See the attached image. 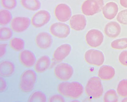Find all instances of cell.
Returning <instances> with one entry per match:
<instances>
[{"label": "cell", "mask_w": 127, "mask_h": 102, "mask_svg": "<svg viewBox=\"0 0 127 102\" xmlns=\"http://www.w3.org/2000/svg\"><path fill=\"white\" fill-rule=\"evenodd\" d=\"M58 90L63 96L77 99L83 94V87L78 82H63L59 85Z\"/></svg>", "instance_id": "6da1fadb"}, {"label": "cell", "mask_w": 127, "mask_h": 102, "mask_svg": "<svg viewBox=\"0 0 127 102\" xmlns=\"http://www.w3.org/2000/svg\"><path fill=\"white\" fill-rule=\"evenodd\" d=\"M37 75L35 72L28 70L23 72L20 79L19 87L22 92L29 93L32 91L37 80Z\"/></svg>", "instance_id": "7a4b0ae2"}, {"label": "cell", "mask_w": 127, "mask_h": 102, "mask_svg": "<svg viewBox=\"0 0 127 102\" xmlns=\"http://www.w3.org/2000/svg\"><path fill=\"white\" fill-rule=\"evenodd\" d=\"M86 94L93 98H97L102 95L103 89L101 80L97 77L91 78L86 87Z\"/></svg>", "instance_id": "3957f363"}, {"label": "cell", "mask_w": 127, "mask_h": 102, "mask_svg": "<svg viewBox=\"0 0 127 102\" xmlns=\"http://www.w3.org/2000/svg\"><path fill=\"white\" fill-rule=\"evenodd\" d=\"M104 5V0H86L82 5V11L85 15H94L102 11Z\"/></svg>", "instance_id": "277c9868"}, {"label": "cell", "mask_w": 127, "mask_h": 102, "mask_svg": "<svg viewBox=\"0 0 127 102\" xmlns=\"http://www.w3.org/2000/svg\"><path fill=\"white\" fill-rule=\"evenodd\" d=\"M54 73L56 77L61 81H68L73 75V68L69 64L63 63L56 66Z\"/></svg>", "instance_id": "5b68a950"}, {"label": "cell", "mask_w": 127, "mask_h": 102, "mask_svg": "<svg viewBox=\"0 0 127 102\" xmlns=\"http://www.w3.org/2000/svg\"><path fill=\"white\" fill-rule=\"evenodd\" d=\"M52 35L59 38H66L70 33V28L68 25L63 22H56L52 24L49 28Z\"/></svg>", "instance_id": "8992f818"}, {"label": "cell", "mask_w": 127, "mask_h": 102, "mask_svg": "<svg viewBox=\"0 0 127 102\" xmlns=\"http://www.w3.org/2000/svg\"><path fill=\"white\" fill-rule=\"evenodd\" d=\"M51 16L48 11L41 10L37 11L32 17L31 23L34 27L39 28L49 23Z\"/></svg>", "instance_id": "52a82bcc"}, {"label": "cell", "mask_w": 127, "mask_h": 102, "mask_svg": "<svg viewBox=\"0 0 127 102\" xmlns=\"http://www.w3.org/2000/svg\"><path fill=\"white\" fill-rule=\"evenodd\" d=\"M85 60L91 65L100 66L104 61V56L101 51L95 49H90L87 51L84 55Z\"/></svg>", "instance_id": "ba28073f"}, {"label": "cell", "mask_w": 127, "mask_h": 102, "mask_svg": "<svg viewBox=\"0 0 127 102\" xmlns=\"http://www.w3.org/2000/svg\"><path fill=\"white\" fill-rule=\"evenodd\" d=\"M54 14L56 18L60 22H66L72 17L71 8L65 3H61L57 5L55 8Z\"/></svg>", "instance_id": "9c48e42d"}, {"label": "cell", "mask_w": 127, "mask_h": 102, "mask_svg": "<svg viewBox=\"0 0 127 102\" xmlns=\"http://www.w3.org/2000/svg\"><path fill=\"white\" fill-rule=\"evenodd\" d=\"M31 20L26 17L17 16L12 18L10 24L11 29L16 33H22L28 29Z\"/></svg>", "instance_id": "30bf717a"}, {"label": "cell", "mask_w": 127, "mask_h": 102, "mask_svg": "<svg viewBox=\"0 0 127 102\" xmlns=\"http://www.w3.org/2000/svg\"><path fill=\"white\" fill-rule=\"evenodd\" d=\"M86 42L92 47H97L101 45L104 40L102 33L97 29H92L87 32L86 36Z\"/></svg>", "instance_id": "8fae6325"}, {"label": "cell", "mask_w": 127, "mask_h": 102, "mask_svg": "<svg viewBox=\"0 0 127 102\" xmlns=\"http://www.w3.org/2000/svg\"><path fill=\"white\" fill-rule=\"evenodd\" d=\"M52 36L50 34L46 32H41L36 36L35 42L39 48L46 50L51 46L52 43Z\"/></svg>", "instance_id": "7c38bea8"}, {"label": "cell", "mask_w": 127, "mask_h": 102, "mask_svg": "<svg viewBox=\"0 0 127 102\" xmlns=\"http://www.w3.org/2000/svg\"><path fill=\"white\" fill-rule=\"evenodd\" d=\"M70 26L74 31H81L87 25V21L85 16L82 14H77L72 16L70 19Z\"/></svg>", "instance_id": "4fadbf2b"}, {"label": "cell", "mask_w": 127, "mask_h": 102, "mask_svg": "<svg viewBox=\"0 0 127 102\" xmlns=\"http://www.w3.org/2000/svg\"><path fill=\"white\" fill-rule=\"evenodd\" d=\"M102 10L103 15L106 19L112 20L117 15L119 11V7L115 2H109L103 6Z\"/></svg>", "instance_id": "5bb4252c"}, {"label": "cell", "mask_w": 127, "mask_h": 102, "mask_svg": "<svg viewBox=\"0 0 127 102\" xmlns=\"http://www.w3.org/2000/svg\"><path fill=\"white\" fill-rule=\"evenodd\" d=\"M71 50V46L70 44H65L60 45L54 52V59L57 62L62 61L69 55Z\"/></svg>", "instance_id": "9a60e30c"}, {"label": "cell", "mask_w": 127, "mask_h": 102, "mask_svg": "<svg viewBox=\"0 0 127 102\" xmlns=\"http://www.w3.org/2000/svg\"><path fill=\"white\" fill-rule=\"evenodd\" d=\"M19 60L24 66L30 68L35 64L36 58L32 52L28 50H25L21 52L19 54Z\"/></svg>", "instance_id": "2e32d148"}, {"label": "cell", "mask_w": 127, "mask_h": 102, "mask_svg": "<svg viewBox=\"0 0 127 102\" xmlns=\"http://www.w3.org/2000/svg\"><path fill=\"white\" fill-rule=\"evenodd\" d=\"M121 27L116 21L109 22L106 25L104 31L106 35L108 37L115 38L119 35L121 33Z\"/></svg>", "instance_id": "e0dca14e"}, {"label": "cell", "mask_w": 127, "mask_h": 102, "mask_svg": "<svg viewBox=\"0 0 127 102\" xmlns=\"http://www.w3.org/2000/svg\"><path fill=\"white\" fill-rule=\"evenodd\" d=\"M51 61L49 57L47 55H43L39 58L34 66V70L36 72L42 73L46 71L50 66Z\"/></svg>", "instance_id": "ac0fdd59"}, {"label": "cell", "mask_w": 127, "mask_h": 102, "mask_svg": "<svg viewBox=\"0 0 127 102\" xmlns=\"http://www.w3.org/2000/svg\"><path fill=\"white\" fill-rule=\"evenodd\" d=\"M98 75L101 80H110L115 76V69L110 66H103L99 69Z\"/></svg>", "instance_id": "d6986e66"}, {"label": "cell", "mask_w": 127, "mask_h": 102, "mask_svg": "<svg viewBox=\"0 0 127 102\" xmlns=\"http://www.w3.org/2000/svg\"><path fill=\"white\" fill-rule=\"evenodd\" d=\"M14 64L8 61L2 62L0 64V74L4 77H8L11 76L15 71Z\"/></svg>", "instance_id": "ffe728a7"}, {"label": "cell", "mask_w": 127, "mask_h": 102, "mask_svg": "<svg viewBox=\"0 0 127 102\" xmlns=\"http://www.w3.org/2000/svg\"><path fill=\"white\" fill-rule=\"evenodd\" d=\"M20 2L23 7L31 11H36L41 7L39 0H20Z\"/></svg>", "instance_id": "44dd1931"}, {"label": "cell", "mask_w": 127, "mask_h": 102, "mask_svg": "<svg viewBox=\"0 0 127 102\" xmlns=\"http://www.w3.org/2000/svg\"><path fill=\"white\" fill-rule=\"evenodd\" d=\"M12 14L9 10L2 9L0 11V24L5 26L11 22L12 19Z\"/></svg>", "instance_id": "7402d4cb"}, {"label": "cell", "mask_w": 127, "mask_h": 102, "mask_svg": "<svg viewBox=\"0 0 127 102\" xmlns=\"http://www.w3.org/2000/svg\"><path fill=\"white\" fill-rule=\"evenodd\" d=\"M24 41L19 38H12L10 42V45L11 48L16 51L22 50L25 47Z\"/></svg>", "instance_id": "603a6c76"}, {"label": "cell", "mask_w": 127, "mask_h": 102, "mask_svg": "<svg viewBox=\"0 0 127 102\" xmlns=\"http://www.w3.org/2000/svg\"><path fill=\"white\" fill-rule=\"evenodd\" d=\"M112 48L116 50H123L127 48V38L117 39L111 43Z\"/></svg>", "instance_id": "cb8c5ba5"}, {"label": "cell", "mask_w": 127, "mask_h": 102, "mask_svg": "<svg viewBox=\"0 0 127 102\" xmlns=\"http://www.w3.org/2000/svg\"><path fill=\"white\" fill-rule=\"evenodd\" d=\"M47 101L46 95L41 91L34 92L28 99V102H45Z\"/></svg>", "instance_id": "d4e9b609"}, {"label": "cell", "mask_w": 127, "mask_h": 102, "mask_svg": "<svg viewBox=\"0 0 127 102\" xmlns=\"http://www.w3.org/2000/svg\"><path fill=\"white\" fill-rule=\"evenodd\" d=\"M13 33L9 28L2 27L0 29V40L5 41L9 40L12 37Z\"/></svg>", "instance_id": "484cf974"}, {"label": "cell", "mask_w": 127, "mask_h": 102, "mask_svg": "<svg viewBox=\"0 0 127 102\" xmlns=\"http://www.w3.org/2000/svg\"><path fill=\"white\" fill-rule=\"evenodd\" d=\"M117 93L121 97H127V80H123L119 82L117 88Z\"/></svg>", "instance_id": "4316f807"}, {"label": "cell", "mask_w": 127, "mask_h": 102, "mask_svg": "<svg viewBox=\"0 0 127 102\" xmlns=\"http://www.w3.org/2000/svg\"><path fill=\"white\" fill-rule=\"evenodd\" d=\"M104 101L105 102H117L118 97L115 90L113 89L108 90L104 96Z\"/></svg>", "instance_id": "83f0119b"}, {"label": "cell", "mask_w": 127, "mask_h": 102, "mask_svg": "<svg viewBox=\"0 0 127 102\" xmlns=\"http://www.w3.org/2000/svg\"><path fill=\"white\" fill-rule=\"evenodd\" d=\"M0 2L2 6L9 10L14 9L17 5L16 0H0Z\"/></svg>", "instance_id": "f1b7e54d"}, {"label": "cell", "mask_w": 127, "mask_h": 102, "mask_svg": "<svg viewBox=\"0 0 127 102\" xmlns=\"http://www.w3.org/2000/svg\"><path fill=\"white\" fill-rule=\"evenodd\" d=\"M116 19L121 24L127 25V9L121 11L117 15Z\"/></svg>", "instance_id": "f546056e"}, {"label": "cell", "mask_w": 127, "mask_h": 102, "mask_svg": "<svg viewBox=\"0 0 127 102\" xmlns=\"http://www.w3.org/2000/svg\"><path fill=\"white\" fill-rule=\"evenodd\" d=\"M119 59L120 63L122 65L127 66V51L122 52L119 56Z\"/></svg>", "instance_id": "4dcf8cb0"}, {"label": "cell", "mask_w": 127, "mask_h": 102, "mask_svg": "<svg viewBox=\"0 0 127 102\" xmlns=\"http://www.w3.org/2000/svg\"><path fill=\"white\" fill-rule=\"evenodd\" d=\"M49 102H64V98L59 95H56L50 97Z\"/></svg>", "instance_id": "1f68e13d"}, {"label": "cell", "mask_w": 127, "mask_h": 102, "mask_svg": "<svg viewBox=\"0 0 127 102\" xmlns=\"http://www.w3.org/2000/svg\"><path fill=\"white\" fill-rule=\"evenodd\" d=\"M0 91L1 93H2L6 90L7 88V84L6 81L2 77H1L0 79Z\"/></svg>", "instance_id": "d6a6232c"}, {"label": "cell", "mask_w": 127, "mask_h": 102, "mask_svg": "<svg viewBox=\"0 0 127 102\" xmlns=\"http://www.w3.org/2000/svg\"><path fill=\"white\" fill-rule=\"evenodd\" d=\"M7 46V44H1L0 45V58L5 55L6 52V47Z\"/></svg>", "instance_id": "836d02e7"}, {"label": "cell", "mask_w": 127, "mask_h": 102, "mask_svg": "<svg viewBox=\"0 0 127 102\" xmlns=\"http://www.w3.org/2000/svg\"><path fill=\"white\" fill-rule=\"evenodd\" d=\"M120 1L122 6L127 8V0H120Z\"/></svg>", "instance_id": "e575fe53"}, {"label": "cell", "mask_w": 127, "mask_h": 102, "mask_svg": "<svg viewBox=\"0 0 127 102\" xmlns=\"http://www.w3.org/2000/svg\"><path fill=\"white\" fill-rule=\"evenodd\" d=\"M122 102H127V97L123 99L122 101Z\"/></svg>", "instance_id": "d590c367"}]
</instances>
